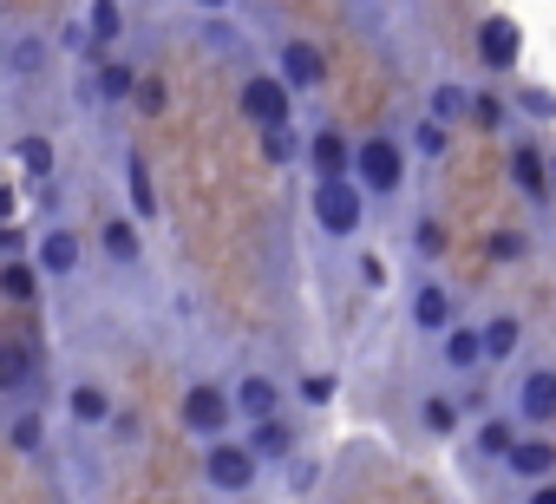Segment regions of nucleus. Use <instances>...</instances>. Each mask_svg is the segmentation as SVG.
<instances>
[{
	"mask_svg": "<svg viewBox=\"0 0 556 504\" xmlns=\"http://www.w3.org/2000/svg\"><path fill=\"white\" fill-rule=\"evenodd\" d=\"M471 105H478V86H465V79H432L426 86V112L445 118V125H471Z\"/></svg>",
	"mask_w": 556,
	"mask_h": 504,
	"instance_id": "27",
	"label": "nucleus"
},
{
	"mask_svg": "<svg viewBox=\"0 0 556 504\" xmlns=\"http://www.w3.org/2000/svg\"><path fill=\"white\" fill-rule=\"evenodd\" d=\"M517 439H523V426H517V413H484L478 426H471V439H465V465H497L504 471V458L517 452Z\"/></svg>",
	"mask_w": 556,
	"mask_h": 504,
	"instance_id": "12",
	"label": "nucleus"
},
{
	"mask_svg": "<svg viewBox=\"0 0 556 504\" xmlns=\"http://www.w3.org/2000/svg\"><path fill=\"white\" fill-rule=\"evenodd\" d=\"M367 210H374V197L361 190V177H315L308 184V216H315V236H328V242H354L367 229Z\"/></svg>",
	"mask_w": 556,
	"mask_h": 504,
	"instance_id": "1",
	"label": "nucleus"
},
{
	"mask_svg": "<svg viewBox=\"0 0 556 504\" xmlns=\"http://www.w3.org/2000/svg\"><path fill=\"white\" fill-rule=\"evenodd\" d=\"M549 177H556V151H549Z\"/></svg>",
	"mask_w": 556,
	"mask_h": 504,
	"instance_id": "43",
	"label": "nucleus"
},
{
	"mask_svg": "<svg viewBox=\"0 0 556 504\" xmlns=\"http://www.w3.org/2000/svg\"><path fill=\"white\" fill-rule=\"evenodd\" d=\"M242 439H249V452L262 458V471L302 458V426H295L289 413H282V419H255V426H242Z\"/></svg>",
	"mask_w": 556,
	"mask_h": 504,
	"instance_id": "16",
	"label": "nucleus"
},
{
	"mask_svg": "<svg viewBox=\"0 0 556 504\" xmlns=\"http://www.w3.org/2000/svg\"><path fill=\"white\" fill-rule=\"evenodd\" d=\"M86 34H92V66H99V60H118V40H125V0H86Z\"/></svg>",
	"mask_w": 556,
	"mask_h": 504,
	"instance_id": "24",
	"label": "nucleus"
},
{
	"mask_svg": "<svg viewBox=\"0 0 556 504\" xmlns=\"http://www.w3.org/2000/svg\"><path fill=\"white\" fill-rule=\"evenodd\" d=\"M0 439H8L14 458H40V452L53 445V419H47V406H40V400L8 406V426H0Z\"/></svg>",
	"mask_w": 556,
	"mask_h": 504,
	"instance_id": "18",
	"label": "nucleus"
},
{
	"mask_svg": "<svg viewBox=\"0 0 556 504\" xmlns=\"http://www.w3.org/2000/svg\"><path fill=\"white\" fill-rule=\"evenodd\" d=\"M27 380H34V361H27V348H21V341H8V348H0V393H8V406L34 400V393H27Z\"/></svg>",
	"mask_w": 556,
	"mask_h": 504,
	"instance_id": "30",
	"label": "nucleus"
},
{
	"mask_svg": "<svg viewBox=\"0 0 556 504\" xmlns=\"http://www.w3.org/2000/svg\"><path fill=\"white\" fill-rule=\"evenodd\" d=\"M8 151H14V164H21V171H34L40 184H53V164H60L53 138H40V131H21V138H14Z\"/></svg>",
	"mask_w": 556,
	"mask_h": 504,
	"instance_id": "31",
	"label": "nucleus"
},
{
	"mask_svg": "<svg viewBox=\"0 0 556 504\" xmlns=\"http://www.w3.org/2000/svg\"><path fill=\"white\" fill-rule=\"evenodd\" d=\"M354 276H361V289H367V295H380V289H387V263L374 256V249H361V256H354Z\"/></svg>",
	"mask_w": 556,
	"mask_h": 504,
	"instance_id": "37",
	"label": "nucleus"
},
{
	"mask_svg": "<svg viewBox=\"0 0 556 504\" xmlns=\"http://www.w3.org/2000/svg\"><path fill=\"white\" fill-rule=\"evenodd\" d=\"M34 263H40L47 282H73V276L86 269V236H79L73 223H47L40 242H34Z\"/></svg>",
	"mask_w": 556,
	"mask_h": 504,
	"instance_id": "9",
	"label": "nucleus"
},
{
	"mask_svg": "<svg viewBox=\"0 0 556 504\" xmlns=\"http://www.w3.org/2000/svg\"><path fill=\"white\" fill-rule=\"evenodd\" d=\"M510 190L530 203V210H549L556 203V177H549V144H536L530 131L510 144Z\"/></svg>",
	"mask_w": 556,
	"mask_h": 504,
	"instance_id": "8",
	"label": "nucleus"
},
{
	"mask_svg": "<svg viewBox=\"0 0 556 504\" xmlns=\"http://www.w3.org/2000/svg\"><path fill=\"white\" fill-rule=\"evenodd\" d=\"M406 249H413V263H439L445 249H452V236H445V223H439L432 210H419V216L406 223Z\"/></svg>",
	"mask_w": 556,
	"mask_h": 504,
	"instance_id": "28",
	"label": "nucleus"
},
{
	"mask_svg": "<svg viewBox=\"0 0 556 504\" xmlns=\"http://www.w3.org/2000/svg\"><path fill=\"white\" fill-rule=\"evenodd\" d=\"M530 249H536V242H530L523 229H497V236H491V263H530Z\"/></svg>",
	"mask_w": 556,
	"mask_h": 504,
	"instance_id": "35",
	"label": "nucleus"
},
{
	"mask_svg": "<svg viewBox=\"0 0 556 504\" xmlns=\"http://www.w3.org/2000/svg\"><path fill=\"white\" fill-rule=\"evenodd\" d=\"M131 105H138L144 118H157V112L170 105V92H164V79H151V73H144V79H138V99H131Z\"/></svg>",
	"mask_w": 556,
	"mask_h": 504,
	"instance_id": "38",
	"label": "nucleus"
},
{
	"mask_svg": "<svg viewBox=\"0 0 556 504\" xmlns=\"http://www.w3.org/2000/svg\"><path fill=\"white\" fill-rule=\"evenodd\" d=\"M523 341H530V328H523V315H517V308L484 315V354H491V367H510V361L523 354Z\"/></svg>",
	"mask_w": 556,
	"mask_h": 504,
	"instance_id": "25",
	"label": "nucleus"
},
{
	"mask_svg": "<svg viewBox=\"0 0 556 504\" xmlns=\"http://www.w3.org/2000/svg\"><path fill=\"white\" fill-rule=\"evenodd\" d=\"M197 471H203L210 497H249V491L262 484V458L249 452V439H242V432L197 445Z\"/></svg>",
	"mask_w": 556,
	"mask_h": 504,
	"instance_id": "4",
	"label": "nucleus"
},
{
	"mask_svg": "<svg viewBox=\"0 0 556 504\" xmlns=\"http://www.w3.org/2000/svg\"><path fill=\"white\" fill-rule=\"evenodd\" d=\"M255 138H262V158H268V164L308 158V138H295V125H275V131H255Z\"/></svg>",
	"mask_w": 556,
	"mask_h": 504,
	"instance_id": "33",
	"label": "nucleus"
},
{
	"mask_svg": "<svg viewBox=\"0 0 556 504\" xmlns=\"http://www.w3.org/2000/svg\"><path fill=\"white\" fill-rule=\"evenodd\" d=\"M406 322H413L419 335H432V341H439V335L458 322V302H452V289H445L439 276H419V282L406 289Z\"/></svg>",
	"mask_w": 556,
	"mask_h": 504,
	"instance_id": "13",
	"label": "nucleus"
},
{
	"mask_svg": "<svg viewBox=\"0 0 556 504\" xmlns=\"http://www.w3.org/2000/svg\"><path fill=\"white\" fill-rule=\"evenodd\" d=\"M177 426L197 439V445H210V439H229L236 426H242V413H236V387L229 380H184V393H177Z\"/></svg>",
	"mask_w": 556,
	"mask_h": 504,
	"instance_id": "2",
	"label": "nucleus"
},
{
	"mask_svg": "<svg viewBox=\"0 0 556 504\" xmlns=\"http://www.w3.org/2000/svg\"><path fill=\"white\" fill-rule=\"evenodd\" d=\"M478 66H484L491 79H504V73H517V66H523V27H517L510 14L478 21Z\"/></svg>",
	"mask_w": 556,
	"mask_h": 504,
	"instance_id": "11",
	"label": "nucleus"
},
{
	"mask_svg": "<svg viewBox=\"0 0 556 504\" xmlns=\"http://www.w3.org/2000/svg\"><path fill=\"white\" fill-rule=\"evenodd\" d=\"M144 223L131 216V210H112L105 223H99V256L112 263V269H138L144 263V236H138Z\"/></svg>",
	"mask_w": 556,
	"mask_h": 504,
	"instance_id": "20",
	"label": "nucleus"
},
{
	"mask_svg": "<svg viewBox=\"0 0 556 504\" xmlns=\"http://www.w3.org/2000/svg\"><path fill=\"white\" fill-rule=\"evenodd\" d=\"M406 151H413L419 164H439V158L452 151V125H445V118H432V112H419V125L406 131Z\"/></svg>",
	"mask_w": 556,
	"mask_h": 504,
	"instance_id": "29",
	"label": "nucleus"
},
{
	"mask_svg": "<svg viewBox=\"0 0 556 504\" xmlns=\"http://www.w3.org/2000/svg\"><path fill=\"white\" fill-rule=\"evenodd\" d=\"M197 8H203V14H223V8H229V0H197Z\"/></svg>",
	"mask_w": 556,
	"mask_h": 504,
	"instance_id": "42",
	"label": "nucleus"
},
{
	"mask_svg": "<svg viewBox=\"0 0 556 504\" xmlns=\"http://www.w3.org/2000/svg\"><path fill=\"white\" fill-rule=\"evenodd\" d=\"M504 413H517V426H523V432H549V426H556V367H549V361L523 367V374L510 380Z\"/></svg>",
	"mask_w": 556,
	"mask_h": 504,
	"instance_id": "5",
	"label": "nucleus"
},
{
	"mask_svg": "<svg viewBox=\"0 0 556 504\" xmlns=\"http://www.w3.org/2000/svg\"><path fill=\"white\" fill-rule=\"evenodd\" d=\"M439 367L458 374V380H478V374L491 367V354H484V322H452V328L439 335Z\"/></svg>",
	"mask_w": 556,
	"mask_h": 504,
	"instance_id": "14",
	"label": "nucleus"
},
{
	"mask_svg": "<svg viewBox=\"0 0 556 504\" xmlns=\"http://www.w3.org/2000/svg\"><path fill=\"white\" fill-rule=\"evenodd\" d=\"M523 504H556V478H549V484H536V491H523Z\"/></svg>",
	"mask_w": 556,
	"mask_h": 504,
	"instance_id": "41",
	"label": "nucleus"
},
{
	"mask_svg": "<svg viewBox=\"0 0 556 504\" xmlns=\"http://www.w3.org/2000/svg\"><path fill=\"white\" fill-rule=\"evenodd\" d=\"M354 177H361V190H367L374 203H393V197L406 190V177H413V151H406L393 131H367V138L354 144Z\"/></svg>",
	"mask_w": 556,
	"mask_h": 504,
	"instance_id": "3",
	"label": "nucleus"
},
{
	"mask_svg": "<svg viewBox=\"0 0 556 504\" xmlns=\"http://www.w3.org/2000/svg\"><path fill=\"white\" fill-rule=\"evenodd\" d=\"M53 53H60V47H53L40 27H14V34H8V53H0V60H8V79H14V86H34V79L53 73Z\"/></svg>",
	"mask_w": 556,
	"mask_h": 504,
	"instance_id": "17",
	"label": "nucleus"
},
{
	"mask_svg": "<svg viewBox=\"0 0 556 504\" xmlns=\"http://www.w3.org/2000/svg\"><path fill=\"white\" fill-rule=\"evenodd\" d=\"M40 289H47V276H40L34 256H0V295H8L14 308H34Z\"/></svg>",
	"mask_w": 556,
	"mask_h": 504,
	"instance_id": "26",
	"label": "nucleus"
},
{
	"mask_svg": "<svg viewBox=\"0 0 556 504\" xmlns=\"http://www.w3.org/2000/svg\"><path fill=\"white\" fill-rule=\"evenodd\" d=\"M504 478H517L523 491L549 484V478H556V439H549V432H523V439H517V452L504 458Z\"/></svg>",
	"mask_w": 556,
	"mask_h": 504,
	"instance_id": "19",
	"label": "nucleus"
},
{
	"mask_svg": "<svg viewBox=\"0 0 556 504\" xmlns=\"http://www.w3.org/2000/svg\"><path fill=\"white\" fill-rule=\"evenodd\" d=\"M295 400H302L308 413H321V406L334 400V374H328V367H321V374H302V380H295Z\"/></svg>",
	"mask_w": 556,
	"mask_h": 504,
	"instance_id": "36",
	"label": "nucleus"
},
{
	"mask_svg": "<svg viewBox=\"0 0 556 504\" xmlns=\"http://www.w3.org/2000/svg\"><path fill=\"white\" fill-rule=\"evenodd\" d=\"M517 112H523V118H536V125H556V92L523 79V86H517Z\"/></svg>",
	"mask_w": 556,
	"mask_h": 504,
	"instance_id": "34",
	"label": "nucleus"
},
{
	"mask_svg": "<svg viewBox=\"0 0 556 504\" xmlns=\"http://www.w3.org/2000/svg\"><path fill=\"white\" fill-rule=\"evenodd\" d=\"M471 125H478V131H491V138H497V131H504V125H510V118H504V105H497V99H491V92H478V105H471Z\"/></svg>",
	"mask_w": 556,
	"mask_h": 504,
	"instance_id": "39",
	"label": "nucleus"
},
{
	"mask_svg": "<svg viewBox=\"0 0 556 504\" xmlns=\"http://www.w3.org/2000/svg\"><path fill=\"white\" fill-rule=\"evenodd\" d=\"M229 387H236V413H242V426H255V419H282V413H289V393H295V387L275 380L268 367H249V374H236Z\"/></svg>",
	"mask_w": 556,
	"mask_h": 504,
	"instance_id": "10",
	"label": "nucleus"
},
{
	"mask_svg": "<svg viewBox=\"0 0 556 504\" xmlns=\"http://www.w3.org/2000/svg\"><path fill=\"white\" fill-rule=\"evenodd\" d=\"M66 419H73V432H112L125 413H118V393L99 380V374H73L66 380Z\"/></svg>",
	"mask_w": 556,
	"mask_h": 504,
	"instance_id": "7",
	"label": "nucleus"
},
{
	"mask_svg": "<svg viewBox=\"0 0 556 504\" xmlns=\"http://www.w3.org/2000/svg\"><path fill=\"white\" fill-rule=\"evenodd\" d=\"M236 105H242V118L255 125V131H275V125H295V92H289V79L282 73H249L242 79V92H236Z\"/></svg>",
	"mask_w": 556,
	"mask_h": 504,
	"instance_id": "6",
	"label": "nucleus"
},
{
	"mask_svg": "<svg viewBox=\"0 0 556 504\" xmlns=\"http://www.w3.org/2000/svg\"><path fill=\"white\" fill-rule=\"evenodd\" d=\"M34 229H21V223H8V229H0V256H34Z\"/></svg>",
	"mask_w": 556,
	"mask_h": 504,
	"instance_id": "40",
	"label": "nucleus"
},
{
	"mask_svg": "<svg viewBox=\"0 0 556 504\" xmlns=\"http://www.w3.org/2000/svg\"><path fill=\"white\" fill-rule=\"evenodd\" d=\"M419 426H426L432 439H452V432H458V400H452V393H419Z\"/></svg>",
	"mask_w": 556,
	"mask_h": 504,
	"instance_id": "32",
	"label": "nucleus"
},
{
	"mask_svg": "<svg viewBox=\"0 0 556 504\" xmlns=\"http://www.w3.org/2000/svg\"><path fill=\"white\" fill-rule=\"evenodd\" d=\"M354 144L361 138H348V131H334V125H321V131H308V184L315 177H354Z\"/></svg>",
	"mask_w": 556,
	"mask_h": 504,
	"instance_id": "21",
	"label": "nucleus"
},
{
	"mask_svg": "<svg viewBox=\"0 0 556 504\" xmlns=\"http://www.w3.org/2000/svg\"><path fill=\"white\" fill-rule=\"evenodd\" d=\"M138 66L131 60H99L92 66V105H105V112H118V105H131L138 99Z\"/></svg>",
	"mask_w": 556,
	"mask_h": 504,
	"instance_id": "23",
	"label": "nucleus"
},
{
	"mask_svg": "<svg viewBox=\"0 0 556 504\" xmlns=\"http://www.w3.org/2000/svg\"><path fill=\"white\" fill-rule=\"evenodd\" d=\"M275 73H282L289 79V92L302 99V92H321L328 86V53L315 47V40H282V47H275Z\"/></svg>",
	"mask_w": 556,
	"mask_h": 504,
	"instance_id": "15",
	"label": "nucleus"
},
{
	"mask_svg": "<svg viewBox=\"0 0 556 504\" xmlns=\"http://www.w3.org/2000/svg\"><path fill=\"white\" fill-rule=\"evenodd\" d=\"M118 164H125V203H131V216H138V223H157V210H164V203H157L151 158H144L138 144H125V151H118Z\"/></svg>",
	"mask_w": 556,
	"mask_h": 504,
	"instance_id": "22",
	"label": "nucleus"
}]
</instances>
